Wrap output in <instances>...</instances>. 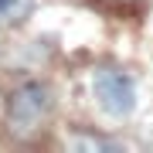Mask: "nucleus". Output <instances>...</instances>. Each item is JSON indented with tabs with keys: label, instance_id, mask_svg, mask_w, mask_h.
Listing matches in <instances>:
<instances>
[{
	"label": "nucleus",
	"instance_id": "f03ea898",
	"mask_svg": "<svg viewBox=\"0 0 153 153\" xmlns=\"http://www.w3.org/2000/svg\"><path fill=\"white\" fill-rule=\"evenodd\" d=\"M95 99L109 116H129L133 105H136V88H133V78L119 68H99L92 78Z\"/></svg>",
	"mask_w": 153,
	"mask_h": 153
},
{
	"label": "nucleus",
	"instance_id": "7ed1b4c3",
	"mask_svg": "<svg viewBox=\"0 0 153 153\" xmlns=\"http://www.w3.org/2000/svg\"><path fill=\"white\" fill-rule=\"evenodd\" d=\"M34 7H38V0H0V24L17 27L34 14Z\"/></svg>",
	"mask_w": 153,
	"mask_h": 153
},
{
	"label": "nucleus",
	"instance_id": "f257e3e1",
	"mask_svg": "<svg viewBox=\"0 0 153 153\" xmlns=\"http://www.w3.org/2000/svg\"><path fill=\"white\" fill-rule=\"evenodd\" d=\"M55 109V92L44 82H24L17 85L10 95H7L4 105V123L14 136H24V133H34L38 126L51 116Z\"/></svg>",
	"mask_w": 153,
	"mask_h": 153
}]
</instances>
